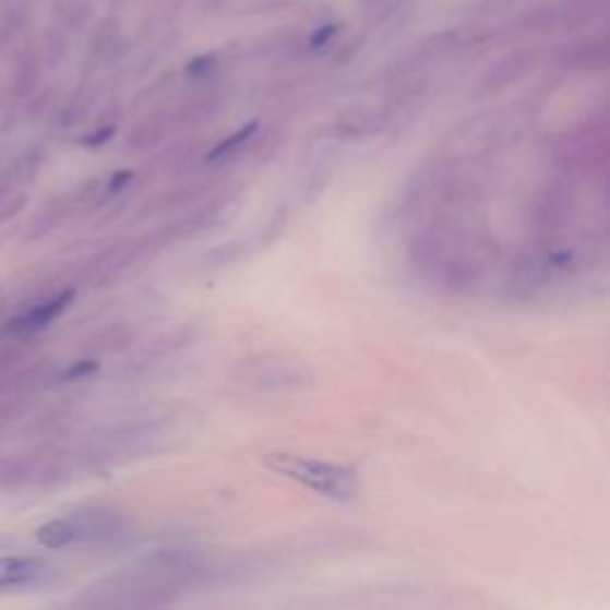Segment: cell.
I'll return each mask as SVG.
<instances>
[{
	"label": "cell",
	"mask_w": 610,
	"mask_h": 610,
	"mask_svg": "<svg viewBox=\"0 0 610 610\" xmlns=\"http://www.w3.org/2000/svg\"><path fill=\"white\" fill-rule=\"evenodd\" d=\"M96 368L98 366L94 360H80V362H74L70 370L62 372V380H82V378H86V374L94 372Z\"/></svg>",
	"instance_id": "ba28073f"
},
{
	"label": "cell",
	"mask_w": 610,
	"mask_h": 610,
	"mask_svg": "<svg viewBox=\"0 0 610 610\" xmlns=\"http://www.w3.org/2000/svg\"><path fill=\"white\" fill-rule=\"evenodd\" d=\"M72 298H74V291L70 289V291L58 294L56 298H50V301H46L41 306L32 308L29 313H24V315L15 318L12 322H8V334H12V336H29V334H34L38 330L48 327V324L53 322L58 315H62V310L72 303Z\"/></svg>",
	"instance_id": "7a4b0ae2"
},
{
	"label": "cell",
	"mask_w": 610,
	"mask_h": 610,
	"mask_svg": "<svg viewBox=\"0 0 610 610\" xmlns=\"http://www.w3.org/2000/svg\"><path fill=\"white\" fill-rule=\"evenodd\" d=\"M46 573V567L36 558L8 555L0 558V587H20L29 584Z\"/></svg>",
	"instance_id": "5b68a950"
},
{
	"label": "cell",
	"mask_w": 610,
	"mask_h": 610,
	"mask_svg": "<svg viewBox=\"0 0 610 610\" xmlns=\"http://www.w3.org/2000/svg\"><path fill=\"white\" fill-rule=\"evenodd\" d=\"M41 53H38L36 46H24L15 53L12 60V74H10V88L17 98L29 96L36 88L38 80H41Z\"/></svg>",
	"instance_id": "3957f363"
},
{
	"label": "cell",
	"mask_w": 610,
	"mask_h": 610,
	"mask_svg": "<svg viewBox=\"0 0 610 610\" xmlns=\"http://www.w3.org/2000/svg\"><path fill=\"white\" fill-rule=\"evenodd\" d=\"M32 22V0H0V50L12 46Z\"/></svg>",
	"instance_id": "277c9868"
},
{
	"label": "cell",
	"mask_w": 610,
	"mask_h": 610,
	"mask_svg": "<svg viewBox=\"0 0 610 610\" xmlns=\"http://www.w3.org/2000/svg\"><path fill=\"white\" fill-rule=\"evenodd\" d=\"M265 465L270 470L279 475H287L296 482L306 485L308 489L318 491V494L327 497L332 501H354L358 497V473L348 465H334L324 461L313 458H301V456H289V453H275L267 456Z\"/></svg>",
	"instance_id": "6da1fadb"
},
{
	"label": "cell",
	"mask_w": 610,
	"mask_h": 610,
	"mask_svg": "<svg viewBox=\"0 0 610 610\" xmlns=\"http://www.w3.org/2000/svg\"><path fill=\"white\" fill-rule=\"evenodd\" d=\"M110 134H112V129H103V132H98V136H88V139H84V144H88V146H98L100 141H108Z\"/></svg>",
	"instance_id": "9c48e42d"
},
{
	"label": "cell",
	"mask_w": 610,
	"mask_h": 610,
	"mask_svg": "<svg viewBox=\"0 0 610 610\" xmlns=\"http://www.w3.org/2000/svg\"><path fill=\"white\" fill-rule=\"evenodd\" d=\"M253 132H255V122H253V124H249V127H243V129H241V132H237V134H234L231 139H225V141H223V144H219V146H217V148H215V151L211 153V160L223 158V155H227L229 151H234V148H237V146H241L246 139H251V134H253Z\"/></svg>",
	"instance_id": "52a82bcc"
},
{
	"label": "cell",
	"mask_w": 610,
	"mask_h": 610,
	"mask_svg": "<svg viewBox=\"0 0 610 610\" xmlns=\"http://www.w3.org/2000/svg\"><path fill=\"white\" fill-rule=\"evenodd\" d=\"M80 535H82V527L74 521H53L44 527H38L36 539L41 547L58 551V549L70 547L72 541L80 539Z\"/></svg>",
	"instance_id": "8992f818"
}]
</instances>
